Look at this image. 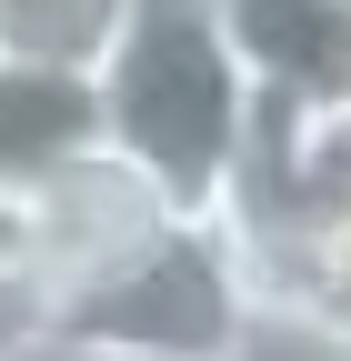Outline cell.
Returning a JSON list of instances; mask_svg holds the SVG:
<instances>
[{
	"mask_svg": "<svg viewBox=\"0 0 351 361\" xmlns=\"http://www.w3.org/2000/svg\"><path fill=\"white\" fill-rule=\"evenodd\" d=\"M251 111L261 90L231 51L221 0H130L121 51L101 61V121L121 161H141L181 211H221L251 151Z\"/></svg>",
	"mask_w": 351,
	"mask_h": 361,
	"instance_id": "6da1fadb",
	"label": "cell"
},
{
	"mask_svg": "<svg viewBox=\"0 0 351 361\" xmlns=\"http://www.w3.org/2000/svg\"><path fill=\"white\" fill-rule=\"evenodd\" d=\"M261 311V251L221 211H191L141 271H121L101 301L70 311V341H101L121 361H221Z\"/></svg>",
	"mask_w": 351,
	"mask_h": 361,
	"instance_id": "7a4b0ae2",
	"label": "cell"
},
{
	"mask_svg": "<svg viewBox=\"0 0 351 361\" xmlns=\"http://www.w3.org/2000/svg\"><path fill=\"white\" fill-rule=\"evenodd\" d=\"M20 211H30V271H40V291H51L61 322H70L80 301H101L121 271H141V261L191 221V211L171 201L141 161H121V151L61 171L51 191L20 201Z\"/></svg>",
	"mask_w": 351,
	"mask_h": 361,
	"instance_id": "3957f363",
	"label": "cell"
},
{
	"mask_svg": "<svg viewBox=\"0 0 351 361\" xmlns=\"http://www.w3.org/2000/svg\"><path fill=\"white\" fill-rule=\"evenodd\" d=\"M101 151H111V121H101L91 71L0 61V201H40L61 171L101 161Z\"/></svg>",
	"mask_w": 351,
	"mask_h": 361,
	"instance_id": "277c9868",
	"label": "cell"
},
{
	"mask_svg": "<svg viewBox=\"0 0 351 361\" xmlns=\"http://www.w3.org/2000/svg\"><path fill=\"white\" fill-rule=\"evenodd\" d=\"M231 51L261 101L291 111H341L351 101V11L341 0H221Z\"/></svg>",
	"mask_w": 351,
	"mask_h": 361,
	"instance_id": "5b68a950",
	"label": "cell"
},
{
	"mask_svg": "<svg viewBox=\"0 0 351 361\" xmlns=\"http://www.w3.org/2000/svg\"><path fill=\"white\" fill-rule=\"evenodd\" d=\"M130 0H0V61H40V71H91L121 51Z\"/></svg>",
	"mask_w": 351,
	"mask_h": 361,
	"instance_id": "8992f818",
	"label": "cell"
},
{
	"mask_svg": "<svg viewBox=\"0 0 351 361\" xmlns=\"http://www.w3.org/2000/svg\"><path fill=\"white\" fill-rule=\"evenodd\" d=\"M221 361H351V311H331L312 291H261V311L241 322V341Z\"/></svg>",
	"mask_w": 351,
	"mask_h": 361,
	"instance_id": "52a82bcc",
	"label": "cell"
},
{
	"mask_svg": "<svg viewBox=\"0 0 351 361\" xmlns=\"http://www.w3.org/2000/svg\"><path fill=\"white\" fill-rule=\"evenodd\" d=\"M51 331H61L51 291H30V281H0V361H30Z\"/></svg>",
	"mask_w": 351,
	"mask_h": 361,
	"instance_id": "ba28073f",
	"label": "cell"
},
{
	"mask_svg": "<svg viewBox=\"0 0 351 361\" xmlns=\"http://www.w3.org/2000/svg\"><path fill=\"white\" fill-rule=\"evenodd\" d=\"M30 361H121V351H101V341H70V331H51Z\"/></svg>",
	"mask_w": 351,
	"mask_h": 361,
	"instance_id": "9c48e42d",
	"label": "cell"
},
{
	"mask_svg": "<svg viewBox=\"0 0 351 361\" xmlns=\"http://www.w3.org/2000/svg\"><path fill=\"white\" fill-rule=\"evenodd\" d=\"M341 11H351V0H341Z\"/></svg>",
	"mask_w": 351,
	"mask_h": 361,
	"instance_id": "30bf717a",
	"label": "cell"
}]
</instances>
